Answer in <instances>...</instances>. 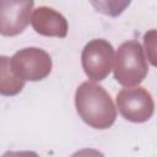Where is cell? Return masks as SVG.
<instances>
[{
  "label": "cell",
  "instance_id": "cell-1",
  "mask_svg": "<svg viewBox=\"0 0 157 157\" xmlns=\"http://www.w3.org/2000/svg\"><path fill=\"white\" fill-rule=\"evenodd\" d=\"M75 105L81 119L94 129H108L115 121L117 110L109 93L93 81H86L77 87Z\"/></svg>",
  "mask_w": 157,
  "mask_h": 157
},
{
  "label": "cell",
  "instance_id": "cell-2",
  "mask_svg": "<svg viewBox=\"0 0 157 157\" xmlns=\"http://www.w3.org/2000/svg\"><path fill=\"white\" fill-rule=\"evenodd\" d=\"M148 71L141 44L137 40L124 42L117 52L114 78L125 87L137 86Z\"/></svg>",
  "mask_w": 157,
  "mask_h": 157
},
{
  "label": "cell",
  "instance_id": "cell-3",
  "mask_svg": "<svg viewBox=\"0 0 157 157\" xmlns=\"http://www.w3.org/2000/svg\"><path fill=\"white\" fill-rule=\"evenodd\" d=\"M12 72L25 81H40L52 71V58L40 48H23L10 59Z\"/></svg>",
  "mask_w": 157,
  "mask_h": 157
},
{
  "label": "cell",
  "instance_id": "cell-4",
  "mask_svg": "<svg viewBox=\"0 0 157 157\" xmlns=\"http://www.w3.org/2000/svg\"><path fill=\"white\" fill-rule=\"evenodd\" d=\"M117 105L120 114L132 123L148 120L155 110L151 93L140 86L123 88L117 96Z\"/></svg>",
  "mask_w": 157,
  "mask_h": 157
},
{
  "label": "cell",
  "instance_id": "cell-5",
  "mask_svg": "<svg viewBox=\"0 0 157 157\" xmlns=\"http://www.w3.org/2000/svg\"><path fill=\"white\" fill-rule=\"evenodd\" d=\"M81 61L85 74L91 80L102 81L113 69L114 49L104 39H92L85 45Z\"/></svg>",
  "mask_w": 157,
  "mask_h": 157
},
{
  "label": "cell",
  "instance_id": "cell-6",
  "mask_svg": "<svg viewBox=\"0 0 157 157\" xmlns=\"http://www.w3.org/2000/svg\"><path fill=\"white\" fill-rule=\"evenodd\" d=\"M33 1L0 0V34L16 36L23 32L31 20Z\"/></svg>",
  "mask_w": 157,
  "mask_h": 157
},
{
  "label": "cell",
  "instance_id": "cell-7",
  "mask_svg": "<svg viewBox=\"0 0 157 157\" xmlns=\"http://www.w3.org/2000/svg\"><path fill=\"white\" fill-rule=\"evenodd\" d=\"M31 23L34 31L48 37L64 38L67 34V22L65 17L48 6H39L31 16Z\"/></svg>",
  "mask_w": 157,
  "mask_h": 157
},
{
  "label": "cell",
  "instance_id": "cell-8",
  "mask_svg": "<svg viewBox=\"0 0 157 157\" xmlns=\"http://www.w3.org/2000/svg\"><path fill=\"white\" fill-rule=\"evenodd\" d=\"M23 87L25 82L12 72L10 58L0 55V94L15 96L20 93Z\"/></svg>",
  "mask_w": 157,
  "mask_h": 157
},
{
  "label": "cell",
  "instance_id": "cell-9",
  "mask_svg": "<svg viewBox=\"0 0 157 157\" xmlns=\"http://www.w3.org/2000/svg\"><path fill=\"white\" fill-rule=\"evenodd\" d=\"M71 157H104V155L94 148H83L75 152Z\"/></svg>",
  "mask_w": 157,
  "mask_h": 157
},
{
  "label": "cell",
  "instance_id": "cell-10",
  "mask_svg": "<svg viewBox=\"0 0 157 157\" xmlns=\"http://www.w3.org/2000/svg\"><path fill=\"white\" fill-rule=\"evenodd\" d=\"M1 157H39L33 151H7Z\"/></svg>",
  "mask_w": 157,
  "mask_h": 157
}]
</instances>
